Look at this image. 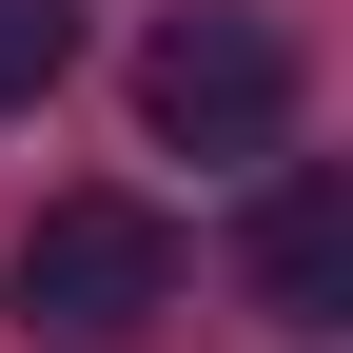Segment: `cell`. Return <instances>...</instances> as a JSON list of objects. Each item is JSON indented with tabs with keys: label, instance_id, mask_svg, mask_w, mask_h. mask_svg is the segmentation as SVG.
<instances>
[{
	"label": "cell",
	"instance_id": "277c9868",
	"mask_svg": "<svg viewBox=\"0 0 353 353\" xmlns=\"http://www.w3.org/2000/svg\"><path fill=\"white\" fill-rule=\"evenodd\" d=\"M59 59H79V0H0V118H20Z\"/></svg>",
	"mask_w": 353,
	"mask_h": 353
},
{
	"label": "cell",
	"instance_id": "7a4b0ae2",
	"mask_svg": "<svg viewBox=\"0 0 353 353\" xmlns=\"http://www.w3.org/2000/svg\"><path fill=\"white\" fill-rule=\"evenodd\" d=\"M138 118H157V157H294V39L275 20H236V0H176V20L138 39Z\"/></svg>",
	"mask_w": 353,
	"mask_h": 353
},
{
	"label": "cell",
	"instance_id": "6da1fadb",
	"mask_svg": "<svg viewBox=\"0 0 353 353\" xmlns=\"http://www.w3.org/2000/svg\"><path fill=\"white\" fill-rule=\"evenodd\" d=\"M0 314H20V353H138L176 314V216L157 196H39L20 255H0Z\"/></svg>",
	"mask_w": 353,
	"mask_h": 353
},
{
	"label": "cell",
	"instance_id": "3957f363",
	"mask_svg": "<svg viewBox=\"0 0 353 353\" xmlns=\"http://www.w3.org/2000/svg\"><path fill=\"white\" fill-rule=\"evenodd\" d=\"M255 314H294V334H334V294H353V196L314 157H255Z\"/></svg>",
	"mask_w": 353,
	"mask_h": 353
}]
</instances>
